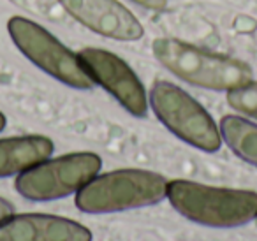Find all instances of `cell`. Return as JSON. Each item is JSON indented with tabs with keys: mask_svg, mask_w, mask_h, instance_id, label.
Wrapping results in <instances>:
<instances>
[{
	"mask_svg": "<svg viewBox=\"0 0 257 241\" xmlns=\"http://www.w3.org/2000/svg\"><path fill=\"white\" fill-rule=\"evenodd\" d=\"M78 58L93 83L111 93L125 111L136 118L147 116V90L127 62L100 48H85L78 53Z\"/></svg>",
	"mask_w": 257,
	"mask_h": 241,
	"instance_id": "52a82bcc",
	"label": "cell"
},
{
	"mask_svg": "<svg viewBox=\"0 0 257 241\" xmlns=\"http://www.w3.org/2000/svg\"><path fill=\"white\" fill-rule=\"evenodd\" d=\"M15 215V208H13V204L8 201V199L0 197V223L4 222V220H8L9 216Z\"/></svg>",
	"mask_w": 257,
	"mask_h": 241,
	"instance_id": "5bb4252c",
	"label": "cell"
},
{
	"mask_svg": "<svg viewBox=\"0 0 257 241\" xmlns=\"http://www.w3.org/2000/svg\"><path fill=\"white\" fill-rule=\"evenodd\" d=\"M150 106L161 124L187 145L206 153L220 150L222 136L213 118L180 86L155 81L150 90Z\"/></svg>",
	"mask_w": 257,
	"mask_h": 241,
	"instance_id": "277c9868",
	"label": "cell"
},
{
	"mask_svg": "<svg viewBox=\"0 0 257 241\" xmlns=\"http://www.w3.org/2000/svg\"><path fill=\"white\" fill-rule=\"evenodd\" d=\"M55 146L44 136H20L0 139V178L16 176L50 159Z\"/></svg>",
	"mask_w": 257,
	"mask_h": 241,
	"instance_id": "30bf717a",
	"label": "cell"
},
{
	"mask_svg": "<svg viewBox=\"0 0 257 241\" xmlns=\"http://www.w3.org/2000/svg\"><path fill=\"white\" fill-rule=\"evenodd\" d=\"M76 22L114 41H140L145 36L140 20L118 0H58Z\"/></svg>",
	"mask_w": 257,
	"mask_h": 241,
	"instance_id": "ba28073f",
	"label": "cell"
},
{
	"mask_svg": "<svg viewBox=\"0 0 257 241\" xmlns=\"http://www.w3.org/2000/svg\"><path fill=\"white\" fill-rule=\"evenodd\" d=\"M102 167L95 153H67L43 160L16 178V190L29 201H55L78 194Z\"/></svg>",
	"mask_w": 257,
	"mask_h": 241,
	"instance_id": "8992f818",
	"label": "cell"
},
{
	"mask_svg": "<svg viewBox=\"0 0 257 241\" xmlns=\"http://www.w3.org/2000/svg\"><path fill=\"white\" fill-rule=\"evenodd\" d=\"M168 199L182 216L206 227H239L257 216V192L253 190L173 180L168 183Z\"/></svg>",
	"mask_w": 257,
	"mask_h": 241,
	"instance_id": "6da1fadb",
	"label": "cell"
},
{
	"mask_svg": "<svg viewBox=\"0 0 257 241\" xmlns=\"http://www.w3.org/2000/svg\"><path fill=\"white\" fill-rule=\"evenodd\" d=\"M162 174L145 169H116L93 176L76 194V208L83 213H116L159 204L168 197Z\"/></svg>",
	"mask_w": 257,
	"mask_h": 241,
	"instance_id": "3957f363",
	"label": "cell"
},
{
	"mask_svg": "<svg viewBox=\"0 0 257 241\" xmlns=\"http://www.w3.org/2000/svg\"><path fill=\"white\" fill-rule=\"evenodd\" d=\"M227 104L243 116L257 120V81L252 79L245 85L229 90Z\"/></svg>",
	"mask_w": 257,
	"mask_h": 241,
	"instance_id": "7c38bea8",
	"label": "cell"
},
{
	"mask_svg": "<svg viewBox=\"0 0 257 241\" xmlns=\"http://www.w3.org/2000/svg\"><path fill=\"white\" fill-rule=\"evenodd\" d=\"M8 30L16 48L51 78L76 90H92L95 86L93 79L83 69L78 55L65 48L39 23L23 16H13Z\"/></svg>",
	"mask_w": 257,
	"mask_h": 241,
	"instance_id": "5b68a950",
	"label": "cell"
},
{
	"mask_svg": "<svg viewBox=\"0 0 257 241\" xmlns=\"http://www.w3.org/2000/svg\"><path fill=\"white\" fill-rule=\"evenodd\" d=\"M255 218H257V216H255Z\"/></svg>",
	"mask_w": 257,
	"mask_h": 241,
	"instance_id": "2e32d148",
	"label": "cell"
},
{
	"mask_svg": "<svg viewBox=\"0 0 257 241\" xmlns=\"http://www.w3.org/2000/svg\"><path fill=\"white\" fill-rule=\"evenodd\" d=\"M152 51L171 74L199 88L229 92L253 78L252 69L245 62L201 50L178 39H155Z\"/></svg>",
	"mask_w": 257,
	"mask_h": 241,
	"instance_id": "7a4b0ae2",
	"label": "cell"
},
{
	"mask_svg": "<svg viewBox=\"0 0 257 241\" xmlns=\"http://www.w3.org/2000/svg\"><path fill=\"white\" fill-rule=\"evenodd\" d=\"M220 136L236 157L257 167V124L227 114L220 120Z\"/></svg>",
	"mask_w": 257,
	"mask_h": 241,
	"instance_id": "8fae6325",
	"label": "cell"
},
{
	"mask_svg": "<svg viewBox=\"0 0 257 241\" xmlns=\"http://www.w3.org/2000/svg\"><path fill=\"white\" fill-rule=\"evenodd\" d=\"M133 2L154 13H162L168 8V0H133Z\"/></svg>",
	"mask_w": 257,
	"mask_h": 241,
	"instance_id": "4fadbf2b",
	"label": "cell"
},
{
	"mask_svg": "<svg viewBox=\"0 0 257 241\" xmlns=\"http://www.w3.org/2000/svg\"><path fill=\"white\" fill-rule=\"evenodd\" d=\"M6 124H8V120H6V116L2 113H0V132L6 129Z\"/></svg>",
	"mask_w": 257,
	"mask_h": 241,
	"instance_id": "9a60e30c",
	"label": "cell"
},
{
	"mask_svg": "<svg viewBox=\"0 0 257 241\" xmlns=\"http://www.w3.org/2000/svg\"><path fill=\"white\" fill-rule=\"evenodd\" d=\"M0 241H92V232L65 216L23 213L0 223Z\"/></svg>",
	"mask_w": 257,
	"mask_h": 241,
	"instance_id": "9c48e42d",
	"label": "cell"
}]
</instances>
